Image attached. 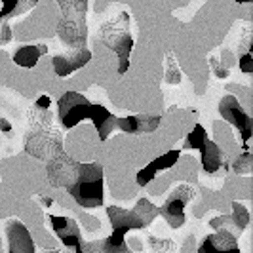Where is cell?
<instances>
[{
    "instance_id": "cell-1",
    "label": "cell",
    "mask_w": 253,
    "mask_h": 253,
    "mask_svg": "<svg viewBox=\"0 0 253 253\" xmlns=\"http://www.w3.org/2000/svg\"><path fill=\"white\" fill-rule=\"evenodd\" d=\"M48 177L53 187L67 189L75 202L82 208H97L105 200L101 164H80L61 152L50 160Z\"/></svg>"
},
{
    "instance_id": "cell-2",
    "label": "cell",
    "mask_w": 253,
    "mask_h": 253,
    "mask_svg": "<svg viewBox=\"0 0 253 253\" xmlns=\"http://www.w3.org/2000/svg\"><path fill=\"white\" fill-rule=\"evenodd\" d=\"M61 8V19L57 25V35L61 38L67 48L80 50L86 48L88 40V23H86V12L88 4L86 2H59Z\"/></svg>"
},
{
    "instance_id": "cell-3",
    "label": "cell",
    "mask_w": 253,
    "mask_h": 253,
    "mask_svg": "<svg viewBox=\"0 0 253 253\" xmlns=\"http://www.w3.org/2000/svg\"><path fill=\"white\" fill-rule=\"evenodd\" d=\"M91 111H93V103L76 91H67L57 101L59 122L67 129L75 127L78 122H82L86 118H91Z\"/></svg>"
},
{
    "instance_id": "cell-4",
    "label": "cell",
    "mask_w": 253,
    "mask_h": 253,
    "mask_svg": "<svg viewBox=\"0 0 253 253\" xmlns=\"http://www.w3.org/2000/svg\"><path fill=\"white\" fill-rule=\"evenodd\" d=\"M103 42L111 48L113 51H116L118 55V73L124 75L129 67V53H131V48H133V38L127 33V23H124L122 29H118V21L114 23H107L103 27L101 33Z\"/></svg>"
},
{
    "instance_id": "cell-5",
    "label": "cell",
    "mask_w": 253,
    "mask_h": 253,
    "mask_svg": "<svg viewBox=\"0 0 253 253\" xmlns=\"http://www.w3.org/2000/svg\"><path fill=\"white\" fill-rule=\"evenodd\" d=\"M107 215L111 219V227L113 234L107 238L109 244L113 246H126V234L129 230H141L145 227V223L139 219V215L131 210H124L118 206H109L107 208Z\"/></svg>"
},
{
    "instance_id": "cell-6",
    "label": "cell",
    "mask_w": 253,
    "mask_h": 253,
    "mask_svg": "<svg viewBox=\"0 0 253 253\" xmlns=\"http://www.w3.org/2000/svg\"><path fill=\"white\" fill-rule=\"evenodd\" d=\"M192 198H194V190L190 189L189 185H181V187H177V190H173L168 196L164 206L158 208V215L164 217L171 228L183 227V223H185V208H187V204Z\"/></svg>"
},
{
    "instance_id": "cell-7",
    "label": "cell",
    "mask_w": 253,
    "mask_h": 253,
    "mask_svg": "<svg viewBox=\"0 0 253 253\" xmlns=\"http://www.w3.org/2000/svg\"><path fill=\"white\" fill-rule=\"evenodd\" d=\"M219 114L230 122L232 126L240 131L242 141L248 143L250 137H252V116L244 111V107L240 105V101L234 97V95H227L219 101Z\"/></svg>"
},
{
    "instance_id": "cell-8",
    "label": "cell",
    "mask_w": 253,
    "mask_h": 253,
    "mask_svg": "<svg viewBox=\"0 0 253 253\" xmlns=\"http://www.w3.org/2000/svg\"><path fill=\"white\" fill-rule=\"evenodd\" d=\"M91 59V51L88 48H80V50H69L63 53H57L51 57V67L57 76H69L78 69L86 67Z\"/></svg>"
},
{
    "instance_id": "cell-9",
    "label": "cell",
    "mask_w": 253,
    "mask_h": 253,
    "mask_svg": "<svg viewBox=\"0 0 253 253\" xmlns=\"http://www.w3.org/2000/svg\"><path fill=\"white\" fill-rule=\"evenodd\" d=\"M51 227L53 232L59 240L63 242L65 248H71V250H82V234H80V228L75 219H69V217H59V215H50Z\"/></svg>"
},
{
    "instance_id": "cell-10",
    "label": "cell",
    "mask_w": 253,
    "mask_h": 253,
    "mask_svg": "<svg viewBox=\"0 0 253 253\" xmlns=\"http://www.w3.org/2000/svg\"><path fill=\"white\" fill-rule=\"evenodd\" d=\"M6 240L8 253H35V242L21 221L13 219L6 225Z\"/></svg>"
},
{
    "instance_id": "cell-11",
    "label": "cell",
    "mask_w": 253,
    "mask_h": 253,
    "mask_svg": "<svg viewBox=\"0 0 253 253\" xmlns=\"http://www.w3.org/2000/svg\"><path fill=\"white\" fill-rule=\"evenodd\" d=\"M198 253H242V250L238 248L236 234H232L230 230H221L206 236L202 246L198 248Z\"/></svg>"
},
{
    "instance_id": "cell-12",
    "label": "cell",
    "mask_w": 253,
    "mask_h": 253,
    "mask_svg": "<svg viewBox=\"0 0 253 253\" xmlns=\"http://www.w3.org/2000/svg\"><path fill=\"white\" fill-rule=\"evenodd\" d=\"M158 126H160V116H152V114H133V116L116 118V127L131 135L152 133Z\"/></svg>"
},
{
    "instance_id": "cell-13",
    "label": "cell",
    "mask_w": 253,
    "mask_h": 253,
    "mask_svg": "<svg viewBox=\"0 0 253 253\" xmlns=\"http://www.w3.org/2000/svg\"><path fill=\"white\" fill-rule=\"evenodd\" d=\"M179 154H181L179 151H169V152H164L162 156H158L156 160H152L151 164L147 166V168H143L139 173H137V185L145 187L147 183H151L158 171H164V169L171 168V166L177 162Z\"/></svg>"
},
{
    "instance_id": "cell-14",
    "label": "cell",
    "mask_w": 253,
    "mask_h": 253,
    "mask_svg": "<svg viewBox=\"0 0 253 253\" xmlns=\"http://www.w3.org/2000/svg\"><path fill=\"white\" fill-rule=\"evenodd\" d=\"M89 120L93 122V126L97 129L101 141L107 139L111 135V131L116 127V116L107 107H103V105H93V111H91V118Z\"/></svg>"
},
{
    "instance_id": "cell-15",
    "label": "cell",
    "mask_w": 253,
    "mask_h": 253,
    "mask_svg": "<svg viewBox=\"0 0 253 253\" xmlns=\"http://www.w3.org/2000/svg\"><path fill=\"white\" fill-rule=\"evenodd\" d=\"M200 152H202V168L206 173H217V169L223 164V152L217 147L213 141H206L202 147H200Z\"/></svg>"
},
{
    "instance_id": "cell-16",
    "label": "cell",
    "mask_w": 253,
    "mask_h": 253,
    "mask_svg": "<svg viewBox=\"0 0 253 253\" xmlns=\"http://www.w3.org/2000/svg\"><path fill=\"white\" fill-rule=\"evenodd\" d=\"M48 51L46 46H23L13 53V61L19 67H25V69H33L38 63V57L44 55Z\"/></svg>"
},
{
    "instance_id": "cell-17",
    "label": "cell",
    "mask_w": 253,
    "mask_h": 253,
    "mask_svg": "<svg viewBox=\"0 0 253 253\" xmlns=\"http://www.w3.org/2000/svg\"><path fill=\"white\" fill-rule=\"evenodd\" d=\"M82 253H131L127 246H113L107 238L82 244Z\"/></svg>"
},
{
    "instance_id": "cell-18",
    "label": "cell",
    "mask_w": 253,
    "mask_h": 253,
    "mask_svg": "<svg viewBox=\"0 0 253 253\" xmlns=\"http://www.w3.org/2000/svg\"><path fill=\"white\" fill-rule=\"evenodd\" d=\"M35 2H17V0H6V2H0V21L4 19H10V17H15L21 12H27L29 8H33Z\"/></svg>"
},
{
    "instance_id": "cell-19",
    "label": "cell",
    "mask_w": 253,
    "mask_h": 253,
    "mask_svg": "<svg viewBox=\"0 0 253 253\" xmlns=\"http://www.w3.org/2000/svg\"><path fill=\"white\" fill-rule=\"evenodd\" d=\"M133 211L139 215V219L145 223V227L151 225L152 221H154V217L158 215V208L152 202H149L147 198H141L139 202H137V206L133 208Z\"/></svg>"
},
{
    "instance_id": "cell-20",
    "label": "cell",
    "mask_w": 253,
    "mask_h": 253,
    "mask_svg": "<svg viewBox=\"0 0 253 253\" xmlns=\"http://www.w3.org/2000/svg\"><path fill=\"white\" fill-rule=\"evenodd\" d=\"M230 223L234 225V228L238 230V234H242V230L250 225V213L248 210L238 202H232V215H230Z\"/></svg>"
},
{
    "instance_id": "cell-21",
    "label": "cell",
    "mask_w": 253,
    "mask_h": 253,
    "mask_svg": "<svg viewBox=\"0 0 253 253\" xmlns=\"http://www.w3.org/2000/svg\"><path fill=\"white\" fill-rule=\"evenodd\" d=\"M206 141H208V133H206V129H204V126L196 124L194 129L187 135L185 149H198V151H200V147H202Z\"/></svg>"
},
{
    "instance_id": "cell-22",
    "label": "cell",
    "mask_w": 253,
    "mask_h": 253,
    "mask_svg": "<svg viewBox=\"0 0 253 253\" xmlns=\"http://www.w3.org/2000/svg\"><path fill=\"white\" fill-rule=\"evenodd\" d=\"M252 162H253V156L252 152H242L240 156L236 158V162H234V171L236 173H250L252 171Z\"/></svg>"
},
{
    "instance_id": "cell-23",
    "label": "cell",
    "mask_w": 253,
    "mask_h": 253,
    "mask_svg": "<svg viewBox=\"0 0 253 253\" xmlns=\"http://www.w3.org/2000/svg\"><path fill=\"white\" fill-rule=\"evenodd\" d=\"M12 40V29L8 27V19L0 21V44H6Z\"/></svg>"
},
{
    "instance_id": "cell-24",
    "label": "cell",
    "mask_w": 253,
    "mask_h": 253,
    "mask_svg": "<svg viewBox=\"0 0 253 253\" xmlns=\"http://www.w3.org/2000/svg\"><path fill=\"white\" fill-rule=\"evenodd\" d=\"M240 69H242V73H253L252 53H246V55H242V59H240Z\"/></svg>"
},
{
    "instance_id": "cell-25",
    "label": "cell",
    "mask_w": 253,
    "mask_h": 253,
    "mask_svg": "<svg viewBox=\"0 0 253 253\" xmlns=\"http://www.w3.org/2000/svg\"><path fill=\"white\" fill-rule=\"evenodd\" d=\"M0 129H4V131H12V126H10L4 118H0Z\"/></svg>"
},
{
    "instance_id": "cell-26",
    "label": "cell",
    "mask_w": 253,
    "mask_h": 253,
    "mask_svg": "<svg viewBox=\"0 0 253 253\" xmlns=\"http://www.w3.org/2000/svg\"><path fill=\"white\" fill-rule=\"evenodd\" d=\"M75 253H82V250H78V252H75Z\"/></svg>"
}]
</instances>
